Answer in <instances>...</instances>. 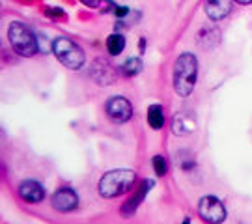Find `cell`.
I'll return each mask as SVG.
<instances>
[{
	"label": "cell",
	"instance_id": "obj_1",
	"mask_svg": "<svg viewBox=\"0 0 252 224\" xmlns=\"http://www.w3.org/2000/svg\"><path fill=\"white\" fill-rule=\"evenodd\" d=\"M198 77V62L196 56L190 53H183L178 56L174 64V90L181 97H187L192 94Z\"/></svg>",
	"mask_w": 252,
	"mask_h": 224
},
{
	"label": "cell",
	"instance_id": "obj_2",
	"mask_svg": "<svg viewBox=\"0 0 252 224\" xmlns=\"http://www.w3.org/2000/svg\"><path fill=\"white\" fill-rule=\"evenodd\" d=\"M135 178H136V174H135V170H131V168L110 170L99 179L97 191H99V194L103 198H116L133 187Z\"/></svg>",
	"mask_w": 252,
	"mask_h": 224
},
{
	"label": "cell",
	"instance_id": "obj_3",
	"mask_svg": "<svg viewBox=\"0 0 252 224\" xmlns=\"http://www.w3.org/2000/svg\"><path fill=\"white\" fill-rule=\"evenodd\" d=\"M8 37L11 47H13V51L21 54V56H34L37 53L36 36L23 23H19V21L11 23L8 28Z\"/></svg>",
	"mask_w": 252,
	"mask_h": 224
},
{
	"label": "cell",
	"instance_id": "obj_4",
	"mask_svg": "<svg viewBox=\"0 0 252 224\" xmlns=\"http://www.w3.org/2000/svg\"><path fill=\"white\" fill-rule=\"evenodd\" d=\"M53 53L65 67H69L73 71L81 69L82 65H84V60H86L81 47L75 43V41L62 36L56 37L53 41Z\"/></svg>",
	"mask_w": 252,
	"mask_h": 224
},
{
	"label": "cell",
	"instance_id": "obj_5",
	"mask_svg": "<svg viewBox=\"0 0 252 224\" xmlns=\"http://www.w3.org/2000/svg\"><path fill=\"white\" fill-rule=\"evenodd\" d=\"M200 217L209 224H220L226 219V209L222 202L215 196H204L198 204Z\"/></svg>",
	"mask_w": 252,
	"mask_h": 224
},
{
	"label": "cell",
	"instance_id": "obj_6",
	"mask_svg": "<svg viewBox=\"0 0 252 224\" xmlns=\"http://www.w3.org/2000/svg\"><path fill=\"white\" fill-rule=\"evenodd\" d=\"M105 110H107V116L112 122H116V124H126L127 120H131V116H133L131 103L126 97H122V96L108 99L107 105H105Z\"/></svg>",
	"mask_w": 252,
	"mask_h": 224
},
{
	"label": "cell",
	"instance_id": "obj_7",
	"mask_svg": "<svg viewBox=\"0 0 252 224\" xmlns=\"http://www.w3.org/2000/svg\"><path fill=\"white\" fill-rule=\"evenodd\" d=\"M90 77L97 82V84L107 86V84H112V82L116 81V69H114L105 58H97V60H94V64L90 65Z\"/></svg>",
	"mask_w": 252,
	"mask_h": 224
},
{
	"label": "cell",
	"instance_id": "obj_8",
	"mask_svg": "<svg viewBox=\"0 0 252 224\" xmlns=\"http://www.w3.org/2000/svg\"><path fill=\"white\" fill-rule=\"evenodd\" d=\"M79 204V196L77 192L69 187H62L58 189L53 194V207L60 213H67V211H73Z\"/></svg>",
	"mask_w": 252,
	"mask_h": 224
},
{
	"label": "cell",
	"instance_id": "obj_9",
	"mask_svg": "<svg viewBox=\"0 0 252 224\" xmlns=\"http://www.w3.org/2000/svg\"><path fill=\"white\" fill-rule=\"evenodd\" d=\"M196 131V118L194 114H190V112H178L174 120H172V133L174 134H190Z\"/></svg>",
	"mask_w": 252,
	"mask_h": 224
},
{
	"label": "cell",
	"instance_id": "obj_10",
	"mask_svg": "<svg viewBox=\"0 0 252 224\" xmlns=\"http://www.w3.org/2000/svg\"><path fill=\"white\" fill-rule=\"evenodd\" d=\"M19 196L23 198V200H27V202H30V204H37L45 196V189H43L41 183L28 179V181H23L19 185Z\"/></svg>",
	"mask_w": 252,
	"mask_h": 224
},
{
	"label": "cell",
	"instance_id": "obj_11",
	"mask_svg": "<svg viewBox=\"0 0 252 224\" xmlns=\"http://www.w3.org/2000/svg\"><path fill=\"white\" fill-rule=\"evenodd\" d=\"M153 187V181L152 179H144L142 183H140V187H138V191L135 192V196H131L129 200H127L126 204H124V207H122V213L126 217H131L133 213L136 211V207L140 206V202L146 198V194L150 192V189Z\"/></svg>",
	"mask_w": 252,
	"mask_h": 224
},
{
	"label": "cell",
	"instance_id": "obj_12",
	"mask_svg": "<svg viewBox=\"0 0 252 224\" xmlns=\"http://www.w3.org/2000/svg\"><path fill=\"white\" fill-rule=\"evenodd\" d=\"M232 9V2L230 0H207L206 2V13L209 19L213 21H220L224 19Z\"/></svg>",
	"mask_w": 252,
	"mask_h": 224
},
{
	"label": "cell",
	"instance_id": "obj_13",
	"mask_svg": "<svg viewBox=\"0 0 252 224\" xmlns=\"http://www.w3.org/2000/svg\"><path fill=\"white\" fill-rule=\"evenodd\" d=\"M124 49H126V37L122 36L120 32H114V34H110V36L107 37V51L112 54V56L122 54Z\"/></svg>",
	"mask_w": 252,
	"mask_h": 224
},
{
	"label": "cell",
	"instance_id": "obj_14",
	"mask_svg": "<svg viewBox=\"0 0 252 224\" xmlns=\"http://www.w3.org/2000/svg\"><path fill=\"white\" fill-rule=\"evenodd\" d=\"M148 124L155 131H159L164 126V114H162L161 105H152V107L148 108Z\"/></svg>",
	"mask_w": 252,
	"mask_h": 224
},
{
	"label": "cell",
	"instance_id": "obj_15",
	"mask_svg": "<svg viewBox=\"0 0 252 224\" xmlns=\"http://www.w3.org/2000/svg\"><path fill=\"white\" fill-rule=\"evenodd\" d=\"M120 69L126 77H135V75L142 71V60L140 58H129V60H126L120 65Z\"/></svg>",
	"mask_w": 252,
	"mask_h": 224
},
{
	"label": "cell",
	"instance_id": "obj_16",
	"mask_svg": "<svg viewBox=\"0 0 252 224\" xmlns=\"http://www.w3.org/2000/svg\"><path fill=\"white\" fill-rule=\"evenodd\" d=\"M152 162H153V170H155L157 176H164L168 172V164H166V159L162 155H155Z\"/></svg>",
	"mask_w": 252,
	"mask_h": 224
},
{
	"label": "cell",
	"instance_id": "obj_17",
	"mask_svg": "<svg viewBox=\"0 0 252 224\" xmlns=\"http://www.w3.org/2000/svg\"><path fill=\"white\" fill-rule=\"evenodd\" d=\"M81 2L88 8H99L101 6V0H81Z\"/></svg>",
	"mask_w": 252,
	"mask_h": 224
},
{
	"label": "cell",
	"instance_id": "obj_18",
	"mask_svg": "<svg viewBox=\"0 0 252 224\" xmlns=\"http://www.w3.org/2000/svg\"><path fill=\"white\" fill-rule=\"evenodd\" d=\"M47 15H51V17H54V15H58V17H65V13H63L62 9H47Z\"/></svg>",
	"mask_w": 252,
	"mask_h": 224
},
{
	"label": "cell",
	"instance_id": "obj_19",
	"mask_svg": "<svg viewBox=\"0 0 252 224\" xmlns=\"http://www.w3.org/2000/svg\"><path fill=\"white\" fill-rule=\"evenodd\" d=\"M237 4H252V0H234Z\"/></svg>",
	"mask_w": 252,
	"mask_h": 224
},
{
	"label": "cell",
	"instance_id": "obj_20",
	"mask_svg": "<svg viewBox=\"0 0 252 224\" xmlns=\"http://www.w3.org/2000/svg\"><path fill=\"white\" fill-rule=\"evenodd\" d=\"M183 224H190V221H189V219H185V221H183Z\"/></svg>",
	"mask_w": 252,
	"mask_h": 224
}]
</instances>
